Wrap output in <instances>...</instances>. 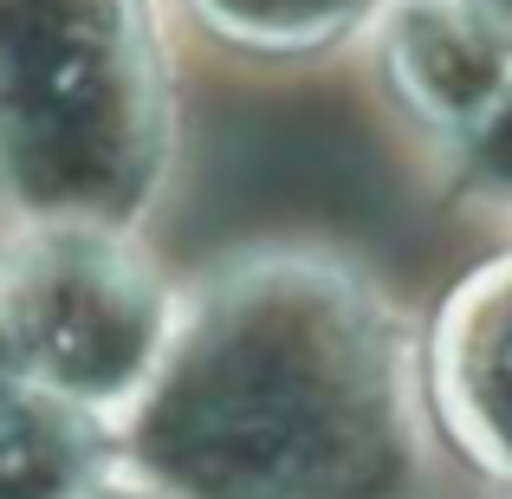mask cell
<instances>
[{
	"label": "cell",
	"mask_w": 512,
	"mask_h": 499,
	"mask_svg": "<svg viewBox=\"0 0 512 499\" xmlns=\"http://www.w3.org/2000/svg\"><path fill=\"white\" fill-rule=\"evenodd\" d=\"M422 409V363L370 279L253 253L175 299L117 441L175 499H409Z\"/></svg>",
	"instance_id": "1"
},
{
	"label": "cell",
	"mask_w": 512,
	"mask_h": 499,
	"mask_svg": "<svg viewBox=\"0 0 512 499\" xmlns=\"http://www.w3.org/2000/svg\"><path fill=\"white\" fill-rule=\"evenodd\" d=\"M169 169L150 0H0V201L20 221L130 227Z\"/></svg>",
	"instance_id": "2"
},
{
	"label": "cell",
	"mask_w": 512,
	"mask_h": 499,
	"mask_svg": "<svg viewBox=\"0 0 512 499\" xmlns=\"http://www.w3.org/2000/svg\"><path fill=\"white\" fill-rule=\"evenodd\" d=\"M0 318L26 376L117 422L169 344L175 292L130 227L20 221L0 247Z\"/></svg>",
	"instance_id": "3"
},
{
	"label": "cell",
	"mask_w": 512,
	"mask_h": 499,
	"mask_svg": "<svg viewBox=\"0 0 512 499\" xmlns=\"http://www.w3.org/2000/svg\"><path fill=\"white\" fill-rule=\"evenodd\" d=\"M441 435L512 493V253L448 292L422 357Z\"/></svg>",
	"instance_id": "4"
},
{
	"label": "cell",
	"mask_w": 512,
	"mask_h": 499,
	"mask_svg": "<svg viewBox=\"0 0 512 499\" xmlns=\"http://www.w3.org/2000/svg\"><path fill=\"white\" fill-rule=\"evenodd\" d=\"M383 72L441 137H461L512 72V39L480 0H383Z\"/></svg>",
	"instance_id": "5"
},
{
	"label": "cell",
	"mask_w": 512,
	"mask_h": 499,
	"mask_svg": "<svg viewBox=\"0 0 512 499\" xmlns=\"http://www.w3.org/2000/svg\"><path fill=\"white\" fill-rule=\"evenodd\" d=\"M124 461L117 422L46 389L39 376H0V499H72Z\"/></svg>",
	"instance_id": "6"
},
{
	"label": "cell",
	"mask_w": 512,
	"mask_h": 499,
	"mask_svg": "<svg viewBox=\"0 0 512 499\" xmlns=\"http://www.w3.org/2000/svg\"><path fill=\"white\" fill-rule=\"evenodd\" d=\"M227 39L266 52H312L350 33L357 20H370L383 0H195Z\"/></svg>",
	"instance_id": "7"
},
{
	"label": "cell",
	"mask_w": 512,
	"mask_h": 499,
	"mask_svg": "<svg viewBox=\"0 0 512 499\" xmlns=\"http://www.w3.org/2000/svg\"><path fill=\"white\" fill-rule=\"evenodd\" d=\"M454 156H461V182L474 188L480 201L512 208V72L487 98V111L454 137Z\"/></svg>",
	"instance_id": "8"
},
{
	"label": "cell",
	"mask_w": 512,
	"mask_h": 499,
	"mask_svg": "<svg viewBox=\"0 0 512 499\" xmlns=\"http://www.w3.org/2000/svg\"><path fill=\"white\" fill-rule=\"evenodd\" d=\"M72 499H175V493H169V487H156L150 474H137L130 461H117L111 474H98L85 493H72Z\"/></svg>",
	"instance_id": "9"
}]
</instances>
